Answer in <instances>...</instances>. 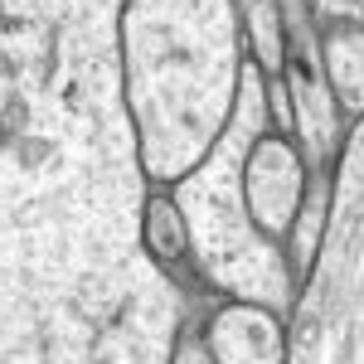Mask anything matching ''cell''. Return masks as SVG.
I'll use <instances>...</instances> for the list:
<instances>
[{"mask_svg": "<svg viewBox=\"0 0 364 364\" xmlns=\"http://www.w3.org/2000/svg\"><path fill=\"white\" fill-rule=\"evenodd\" d=\"M127 0H0V364H170L185 287L141 248Z\"/></svg>", "mask_w": 364, "mask_h": 364, "instance_id": "obj_1", "label": "cell"}, {"mask_svg": "<svg viewBox=\"0 0 364 364\" xmlns=\"http://www.w3.org/2000/svg\"><path fill=\"white\" fill-rule=\"evenodd\" d=\"M321 224H326V190L321 195H311L306 190V199H301V214L291 219V272H306V262H311V252H316V238H321Z\"/></svg>", "mask_w": 364, "mask_h": 364, "instance_id": "obj_10", "label": "cell"}, {"mask_svg": "<svg viewBox=\"0 0 364 364\" xmlns=\"http://www.w3.org/2000/svg\"><path fill=\"white\" fill-rule=\"evenodd\" d=\"M282 364H364V127L350 122L326 185V224L291 296Z\"/></svg>", "mask_w": 364, "mask_h": 364, "instance_id": "obj_4", "label": "cell"}, {"mask_svg": "<svg viewBox=\"0 0 364 364\" xmlns=\"http://www.w3.org/2000/svg\"><path fill=\"white\" fill-rule=\"evenodd\" d=\"M316 54H321V73L326 87L336 97V107L360 122L364 107V25H336L326 39H316Z\"/></svg>", "mask_w": 364, "mask_h": 364, "instance_id": "obj_8", "label": "cell"}, {"mask_svg": "<svg viewBox=\"0 0 364 364\" xmlns=\"http://www.w3.org/2000/svg\"><path fill=\"white\" fill-rule=\"evenodd\" d=\"M311 20H326V25H364V0H301Z\"/></svg>", "mask_w": 364, "mask_h": 364, "instance_id": "obj_11", "label": "cell"}, {"mask_svg": "<svg viewBox=\"0 0 364 364\" xmlns=\"http://www.w3.org/2000/svg\"><path fill=\"white\" fill-rule=\"evenodd\" d=\"M282 5V102H287V122L301 146L306 166H336L340 141H345V122L340 107L326 87L321 73V54H316V29L301 0H277Z\"/></svg>", "mask_w": 364, "mask_h": 364, "instance_id": "obj_5", "label": "cell"}, {"mask_svg": "<svg viewBox=\"0 0 364 364\" xmlns=\"http://www.w3.org/2000/svg\"><path fill=\"white\" fill-rule=\"evenodd\" d=\"M267 102H272L267 78L252 63H243L228 127L209 146V156L170 185V204L180 209L185 257L199 267V277L224 301H248L282 316L296 296L291 257L282 243L257 233L243 204V161H248V146L267 132Z\"/></svg>", "mask_w": 364, "mask_h": 364, "instance_id": "obj_3", "label": "cell"}, {"mask_svg": "<svg viewBox=\"0 0 364 364\" xmlns=\"http://www.w3.org/2000/svg\"><path fill=\"white\" fill-rule=\"evenodd\" d=\"M122 102L146 185H175L228 127L243 78L233 0H127L117 20Z\"/></svg>", "mask_w": 364, "mask_h": 364, "instance_id": "obj_2", "label": "cell"}, {"mask_svg": "<svg viewBox=\"0 0 364 364\" xmlns=\"http://www.w3.org/2000/svg\"><path fill=\"white\" fill-rule=\"evenodd\" d=\"M170 364H214V360L204 355V345H199L195 336H180L175 350H170Z\"/></svg>", "mask_w": 364, "mask_h": 364, "instance_id": "obj_12", "label": "cell"}, {"mask_svg": "<svg viewBox=\"0 0 364 364\" xmlns=\"http://www.w3.org/2000/svg\"><path fill=\"white\" fill-rule=\"evenodd\" d=\"M141 248L151 252L170 272V262L185 257V224L180 209L170 204V195H146V214H141Z\"/></svg>", "mask_w": 364, "mask_h": 364, "instance_id": "obj_9", "label": "cell"}, {"mask_svg": "<svg viewBox=\"0 0 364 364\" xmlns=\"http://www.w3.org/2000/svg\"><path fill=\"white\" fill-rule=\"evenodd\" d=\"M301 199H306V161H301V151L282 132H262L248 146V161H243L248 219L257 224L262 238L282 243L291 233V219L301 214Z\"/></svg>", "mask_w": 364, "mask_h": 364, "instance_id": "obj_6", "label": "cell"}, {"mask_svg": "<svg viewBox=\"0 0 364 364\" xmlns=\"http://www.w3.org/2000/svg\"><path fill=\"white\" fill-rule=\"evenodd\" d=\"M199 345L214 364H282L287 360V326L272 311L248 301H219L209 311Z\"/></svg>", "mask_w": 364, "mask_h": 364, "instance_id": "obj_7", "label": "cell"}]
</instances>
